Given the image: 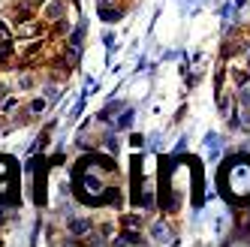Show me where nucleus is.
I'll use <instances>...</instances> for the list:
<instances>
[{
    "label": "nucleus",
    "mask_w": 250,
    "mask_h": 247,
    "mask_svg": "<svg viewBox=\"0 0 250 247\" xmlns=\"http://www.w3.org/2000/svg\"><path fill=\"white\" fill-rule=\"evenodd\" d=\"M40 21L42 24H55V21H61V19H69V0H42L40 3Z\"/></svg>",
    "instance_id": "f257e3e1"
}]
</instances>
